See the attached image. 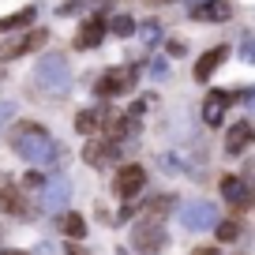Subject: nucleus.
<instances>
[{"instance_id":"nucleus-2","label":"nucleus","mask_w":255,"mask_h":255,"mask_svg":"<svg viewBox=\"0 0 255 255\" xmlns=\"http://www.w3.org/2000/svg\"><path fill=\"white\" fill-rule=\"evenodd\" d=\"M165 244H169L165 218H158V214H146L143 222L131 229V248H135L139 255H158V252H165Z\"/></svg>"},{"instance_id":"nucleus-25","label":"nucleus","mask_w":255,"mask_h":255,"mask_svg":"<svg viewBox=\"0 0 255 255\" xmlns=\"http://www.w3.org/2000/svg\"><path fill=\"white\" fill-rule=\"evenodd\" d=\"M244 105H248V109H255V87H252V90L244 94Z\"/></svg>"},{"instance_id":"nucleus-6","label":"nucleus","mask_w":255,"mask_h":255,"mask_svg":"<svg viewBox=\"0 0 255 255\" xmlns=\"http://www.w3.org/2000/svg\"><path fill=\"white\" fill-rule=\"evenodd\" d=\"M143 188H146V169H143V165H120V169H117L113 191H117L120 199H131V195H139Z\"/></svg>"},{"instance_id":"nucleus-27","label":"nucleus","mask_w":255,"mask_h":255,"mask_svg":"<svg viewBox=\"0 0 255 255\" xmlns=\"http://www.w3.org/2000/svg\"><path fill=\"white\" fill-rule=\"evenodd\" d=\"M68 255H83V248H75V244H72V248H68Z\"/></svg>"},{"instance_id":"nucleus-16","label":"nucleus","mask_w":255,"mask_h":255,"mask_svg":"<svg viewBox=\"0 0 255 255\" xmlns=\"http://www.w3.org/2000/svg\"><path fill=\"white\" fill-rule=\"evenodd\" d=\"M105 117H109V113H102V109H83L79 117H75V128H79L83 135H90V131L105 128Z\"/></svg>"},{"instance_id":"nucleus-21","label":"nucleus","mask_w":255,"mask_h":255,"mask_svg":"<svg viewBox=\"0 0 255 255\" xmlns=\"http://www.w3.org/2000/svg\"><path fill=\"white\" fill-rule=\"evenodd\" d=\"M165 207H176V199H173V195H158V199H150V203H146V214H158V218H165Z\"/></svg>"},{"instance_id":"nucleus-8","label":"nucleus","mask_w":255,"mask_h":255,"mask_svg":"<svg viewBox=\"0 0 255 255\" xmlns=\"http://www.w3.org/2000/svg\"><path fill=\"white\" fill-rule=\"evenodd\" d=\"M252 143H255V128L248 124V120H240L229 135H225V154H244Z\"/></svg>"},{"instance_id":"nucleus-4","label":"nucleus","mask_w":255,"mask_h":255,"mask_svg":"<svg viewBox=\"0 0 255 255\" xmlns=\"http://www.w3.org/2000/svg\"><path fill=\"white\" fill-rule=\"evenodd\" d=\"M139 72L135 68H109V72H102V79H98V94L102 98H120L128 94V90L135 87Z\"/></svg>"},{"instance_id":"nucleus-7","label":"nucleus","mask_w":255,"mask_h":255,"mask_svg":"<svg viewBox=\"0 0 255 255\" xmlns=\"http://www.w3.org/2000/svg\"><path fill=\"white\" fill-rule=\"evenodd\" d=\"M180 225H184V229H191V233L210 229V225L218 229V210L210 207V203H188V207L180 210Z\"/></svg>"},{"instance_id":"nucleus-1","label":"nucleus","mask_w":255,"mask_h":255,"mask_svg":"<svg viewBox=\"0 0 255 255\" xmlns=\"http://www.w3.org/2000/svg\"><path fill=\"white\" fill-rule=\"evenodd\" d=\"M11 146H15L26 161H34V165H49V161L60 158V146L53 143V135H49L41 124H30V120H19V124L11 128Z\"/></svg>"},{"instance_id":"nucleus-22","label":"nucleus","mask_w":255,"mask_h":255,"mask_svg":"<svg viewBox=\"0 0 255 255\" xmlns=\"http://www.w3.org/2000/svg\"><path fill=\"white\" fill-rule=\"evenodd\" d=\"M131 26H135V23H131L128 15H117V19H113V30H117L120 38H128V34H131Z\"/></svg>"},{"instance_id":"nucleus-12","label":"nucleus","mask_w":255,"mask_h":255,"mask_svg":"<svg viewBox=\"0 0 255 255\" xmlns=\"http://www.w3.org/2000/svg\"><path fill=\"white\" fill-rule=\"evenodd\" d=\"M225 56H229V45H218V49H210V53H203V60L195 64V79L199 83H207L210 75L218 72V68H222V60Z\"/></svg>"},{"instance_id":"nucleus-20","label":"nucleus","mask_w":255,"mask_h":255,"mask_svg":"<svg viewBox=\"0 0 255 255\" xmlns=\"http://www.w3.org/2000/svg\"><path fill=\"white\" fill-rule=\"evenodd\" d=\"M64 233H68L72 240H79L83 233H87V222H83L79 214H68V218H64Z\"/></svg>"},{"instance_id":"nucleus-18","label":"nucleus","mask_w":255,"mask_h":255,"mask_svg":"<svg viewBox=\"0 0 255 255\" xmlns=\"http://www.w3.org/2000/svg\"><path fill=\"white\" fill-rule=\"evenodd\" d=\"M34 19V8H23V11H15V15H4L0 19V30H15V26H26Z\"/></svg>"},{"instance_id":"nucleus-17","label":"nucleus","mask_w":255,"mask_h":255,"mask_svg":"<svg viewBox=\"0 0 255 255\" xmlns=\"http://www.w3.org/2000/svg\"><path fill=\"white\" fill-rule=\"evenodd\" d=\"M229 15H233L229 0H214V4H199L195 8V19H229Z\"/></svg>"},{"instance_id":"nucleus-10","label":"nucleus","mask_w":255,"mask_h":255,"mask_svg":"<svg viewBox=\"0 0 255 255\" xmlns=\"http://www.w3.org/2000/svg\"><path fill=\"white\" fill-rule=\"evenodd\" d=\"M222 195L229 199V207H237V210H244V203H248V180L244 176H222Z\"/></svg>"},{"instance_id":"nucleus-24","label":"nucleus","mask_w":255,"mask_h":255,"mask_svg":"<svg viewBox=\"0 0 255 255\" xmlns=\"http://www.w3.org/2000/svg\"><path fill=\"white\" fill-rule=\"evenodd\" d=\"M191 255H218V248H207V244H199V248H195Z\"/></svg>"},{"instance_id":"nucleus-19","label":"nucleus","mask_w":255,"mask_h":255,"mask_svg":"<svg viewBox=\"0 0 255 255\" xmlns=\"http://www.w3.org/2000/svg\"><path fill=\"white\" fill-rule=\"evenodd\" d=\"M218 240H222V244H233V240H237L240 237V222H237V218H229V222H218Z\"/></svg>"},{"instance_id":"nucleus-15","label":"nucleus","mask_w":255,"mask_h":255,"mask_svg":"<svg viewBox=\"0 0 255 255\" xmlns=\"http://www.w3.org/2000/svg\"><path fill=\"white\" fill-rule=\"evenodd\" d=\"M68 195H72V184L68 180H49L45 184V207L49 210H60L68 203Z\"/></svg>"},{"instance_id":"nucleus-11","label":"nucleus","mask_w":255,"mask_h":255,"mask_svg":"<svg viewBox=\"0 0 255 255\" xmlns=\"http://www.w3.org/2000/svg\"><path fill=\"white\" fill-rule=\"evenodd\" d=\"M102 38H105V23L102 19H87V23L79 26V34H75V49H94V45H102Z\"/></svg>"},{"instance_id":"nucleus-14","label":"nucleus","mask_w":255,"mask_h":255,"mask_svg":"<svg viewBox=\"0 0 255 255\" xmlns=\"http://www.w3.org/2000/svg\"><path fill=\"white\" fill-rule=\"evenodd\" d=\"M117 146L113 143H87V150H83V161H87V165H94V169H105L109 165L113 158H117Z\"/></svg>"},{"instance_id":"nucleus-26","label":"nucleus","mask_w":255,"mask_h":255,"mask_svg":"<svg viewBox=\"0 0 255 255\" xmlns=\"http://www.w3.org/2000/svg\"><path fill=\"white\" fill-rule=\"evenodd\" d=\"M0 255H26V252H19V248H8V252H0Z\"/></svg>"},{"instance_id":"nucleus-3","label":"nucleus","mask_w":255,"mask_h":255,"mask_svg":"<svg viewBox=\"0 0 255 255\" xmlns=\"http://www.w3.org/2000/svg\"><path fill=\"white\" fill-rule=\"evenodd\" d=\"M34 83H38L45 94H64V90L72 87V68L64 56H45L38 64V72H34Z\"/></svg>"},{"instance_id":"nucleus-5","label":"nucleus","mask_w":255,"mask_h":255,"mask_svg":"<svg viewBox=\"0 0 255 255\" xmlns=\"http://www.w3.org/2000/svg\"><path fill=\"white\" fill-rule=\"evenodd\" d=\"M233 102H244V94H237V90H207V102H203V120H207L210 128H218L225 120V109H229Z\"/></svg>"},{"instance_id":"nucleus-13","label":"nucleus","mask_w":255,"mask_h":255,"mask_svg":"<svg viewBox=\"0 0 255 255\" xmlns=\"http://www.w3.org/2000/svg\"><path fill=\"white\" fill-rule=\"evenodd\" d=\"M45 41H49V34H45V30H30V34H23V38H19V41H11V45L4 49V56H8V60H11V56L34 53V49H41V45H45Z\"/></svg>"},{"instance_id":"nucleus-9","label":"nucleus","mask_w":255,"mask_h":255,"mask_svg":"<svg viewBox=\"0 0 255 255\" xmlns=\"http://www.w3.org/2000/svg\"><path fill=\"white\" fill-rule=\"evenodd\" d=\"M0 210H4V214H26L23 195H19V188L8 176H0Z\"/></svg>"},{"instance_id":"nucleus-23","label":"nucleus","mask_w":255,"mask_h":255,"mask_svg":"<svg viewBox=\"0 0 255 255\" xmlns=\"http://www.w3.org/2000/svg\"><path fill=\"white\" fill-rule=\"evenodd\" d=\"M11 113H15V105H11V102H4V105H0V124H4V120H8Z\"/></svg>"}]
</instances>
